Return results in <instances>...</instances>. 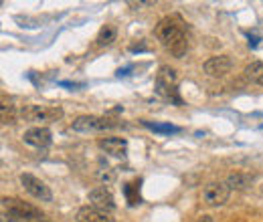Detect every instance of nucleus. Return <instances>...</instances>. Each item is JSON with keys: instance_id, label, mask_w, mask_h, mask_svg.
<instances>
[{"instance_id": "1", "label": "nucleus", "mask_w": 263, "mask_h": 222, "mask_svg": "<svg viewBox=\"0 0 263 222\" xmlns=\"http://www.w3.org/2000/svg\"><path fill=\"white\" fill-rule=\"evenodd\" d=\"M154 35L158 43L176 59H182L188 51V39L184 31V23L180 17H164L158 21Z\"/></svg>"}, {"instance_id": "2", "label": "nucleus", "mask_w": 263, "mask_h": 222, "mask_svg": "<svg viewBox=\"0 0 263 222\" xmlns=\"http://www.w3.org/2000/svg\"><path fill=\"white\" fill-rule=\"evenodd\" d=\"M3 212L5 218H9L11 222H41L43 220V212L19 198H3Z\"/></svg>"}, {"instance_id": "3", "label": "nucleus", "mask_w": 263, "mask_h": 222, "mask_svg": "<svg viewBox=\"0 0 263 222\" xmlns=\"http://www.w3.org/2000/svg\"><path fill=\"white\" fill-rule=\"evenodd\" d=\"M121 122L111 120V118H99V116H79L73 120L71 130L79 134H97V132H107L119 128Z\"/></svg>"}, {"instance_id": "4", "label": "nucleus", "mask_w": 263, "mask_h": 222, "mask_svg": "<svg viewBox=\"0 0 263 222\" xmlns=\"http://www.w3.org/2000/svg\"><path fill=\"white\" fill-rule=\"evenodd\" d=\"M21 118L27 122H57L63 118V109L55 105H23Z\"/></svg>"}, {"instance_id": "5", "label": "nucleus", "mask_w": 263, "mask_h": 222, "mask_svg": "<svg viewBox=\"0 0 263 222\" xmlns=\"http://www.w3.org/2000/svg\"><path fill=\"white\" fill-rule=\"evenodd\" d=\"M231 196V188L225 184V182H209L203 192H201V200L207 204V206H223Z\"/></svg>"}, {"instance_id": "6", "label": "nucleus", "mask_w": 263, "mask_h": 222, "mask_svg": "<svg viewBox=\"0 0 263 222\" xmlns=\"http://www.w3.org/2000/svg\"><path fill=\"white\" fill-rule=\"evenodd\" d=\"M21 184L25 186V190H27L33 198H37V200H45V202H51V200H53V194H51L49 186H47L43 180H39L37 176L25 172V174H21Z\"/></svg>"}, {"instance_id": "7", "label": "nucleus", "mask_w": 263, "mask_h": 222, "mask_svg": "<svg viewBox=\"0 0 263 222\" xmlns=\"http://www.w3.org/2000/svg\"><path fill=\"white\" fill-rule=\"evenodd\" d=\"M87 200H89L91 206H95V208H99V210H105V212H109V214L115 210V198H113V194L109 192V188H105V186L93 188V190L87 194Z\"/></svg>"}, {"instance_id": "8", "label": "nucleus", "mask_w": 263, "mask_h": 222, "mask_svg": "<svg viewBox=\"0 0 263 222\" xmlns=\"http://www.w3.org/2000/svg\"><path fill=\"white\" fill-rule=\"evenodd\" d=\"M23 140H25V144H29V146H33V148L45 150V148H49V146L53 144V134H51L49 128L37 126V128L27 130V132L23 134Z\"/></svg>"}, {"instance_id": "9", "label": "nucleus", "mask_w": 263, "mask_h": 222, "mask_svg": "<svg viewBox=\"0 0 263 222\" xmlns=\"http://www.w3.org/2000/svg\"><path fill=\"white\" fill-rule=\"evenodd\" d=\"M205 73L211 75V77H223L227 73H231L233 69V59L229 55H219V57H211L207 63H205Z\"/></svg>"}, {"instance_id": "10", "label": "nucleus", "mask_w": 263, "mask_h": 222, "mask_svg": "<svg viewBox=\"0 0 263 222\" xmlns=\"http://www.w3.org/2000/svg\"><path fill=\"white\" fill-rule=\"evenodd\" d=\"M75 218H77V222H115L109 212L99 210V208H95V206H91V204L81 206V208L77 210V216H75Z\"/></svg>"}, {"instance_id": "11", "label": "nucleus", "mask_w": 263, "mask_h": 222, "mask_svg": "<svg viewBox=\"0 0 263 222\" xmlns=\"http://www.w3.org/2000/svg\"><path fill=\"white\" fill-rule=\"evenodd\" d=\"M99 150H103L105 154L113 156V158H123L127 152V142L125 138H101L97 142Z\"/></svg>"}, {"instance_id": "12", "label": "nucleus", "mask_w": 263, "mask_h": 222, "mask_svg": "<svg viewBox=\"0 0 263 222\" xmlns=\"http://www.w3.org/2000/svg\"><path fill=\"white\" fill-rule=\"evenodd\" d=\"M97 47H109L117 41V29L113 25H103L97 33Z\"/></svg>"}, {"instance_id": "13", "label": "nucleus", "mask_w": 263, "mask_h": 222, "mask_svg": "<svg viewBox=\"0 0 263 222\" xmlns=\"http://www.w3.org/2000/svg\"><path fill=\"white\" fill-rule=\"evenodd\" d=\"M140 184H142V180L138 178V180H134V182H129V184L123 186V196H125V200H127L129 206H136V204L142 202V196H140Z\"/></svg>"}, {"instance_id": "14", "label": "nucleus", "mask_w": 263, "mask_h": 222, "mask_svg": "<svg viewBox=\"0 0 263 222\" xmlns=\"http://www.w3.org/2000/svg\"><path fill=\"white\" fill-rule=\"evenodd\" d=\"M253 182V178L249 174H241V172H235V174H229L225 184L231 188V190H245L249 184Z\"/></svg>"}, {"instance_id": "15", "label": "nucleus", "mask_w": 263, "mask_h": 222, "mask_svg": "<svg viewBox=\"0 0 263 222\" xmlns=\"http://www.w3.org/2000/svg\"><path fill=\"white\" fill-rule=\"evenodd\" d=\"M243 75H245L247 81L257 83V85L263 87V63L261 61H253L251 65H247L245 71H243Z\"/></svg>"}, {"instance_id": "16", "label": "nucleus", "mask_w": 263, "mask_h": 222, "mask_svg": "<svg viewBox=\"0 0 263 222\" xmlns=\"http://www.w3.org/2000/svg\"><path fill=\"white\" fill-rule=\"evenodd\" d=\"M156 83H162V85H170V87H176L178 85V75L172 67L168 65H162L156 73Z\"/></svg>"}, {"instance_id": "17", "label": "nucleus", "mask_w": 263, "mask_h": 222, "mask_svg": "<svg viewBox=\"0 0 263 222\" xmlns=\"http://www.w3.org/2000/svg\"><path fill=\"white\" fill-rule=\"evenodd\" d=\"M146 130H150V132H154V134H180V128L178 126H172V124H152V122H140Z\"/></svg>"}, {"instance_id": "18", "label": "nucleus", "mask_w": 263, "mask_h": 222, "mask_svg": "<svg viewBox=\"0 0 263 222\" xmlns=\"http://www.w3.org/2000/svg\"><path fill=\"white\" fill-rule=\"evenodd\" d=\"M0 114H3V124H15L17 122L15 105L11 101H7V97H3V107H0Z\"/></svg>"}, {"instance_id": "19", "label": "nucleus", "mask_w": 263, "mask_h": 222, "mask_svg": "<svg viewBox=\"0 0 263 222\" xmlns=\"http://www.w3.org/2000/svg\"><path fill=\"white\" fill-rule=\"evenodd\" d=\"M57 85H59V87H67V89H71V91H73V89L83 87V83H71V81H59Z\"/></svg>"}, {"instance_id": "20", "label": "nucleus", "mask_w": 263, "mask_h": 222, "mask_svg": "<svg viewBox=\"0 0 263 222\" xmlns=\"http://www.w3.org/2000/svg\"><path fill=\"white\" fill-rule=\"evenodd\" d=\"M257 41H259L257 37H249V47H251V49H255V47H257Z\"/></svg>"}, {"instance_id": "21", "label": "nucleus", "mask_w": 263, "mask_h": 222, "mask_svg": "<svg viewBox=\"0 0 263 222\" xmlns=\"http://www.w3.org/2000/svg\"><path fill=\"white\" fill-rule=\"evenodd\" d=\"M196 222H213V216H209V214H205V216H201Z\"/></svg>"}]
</instances>
